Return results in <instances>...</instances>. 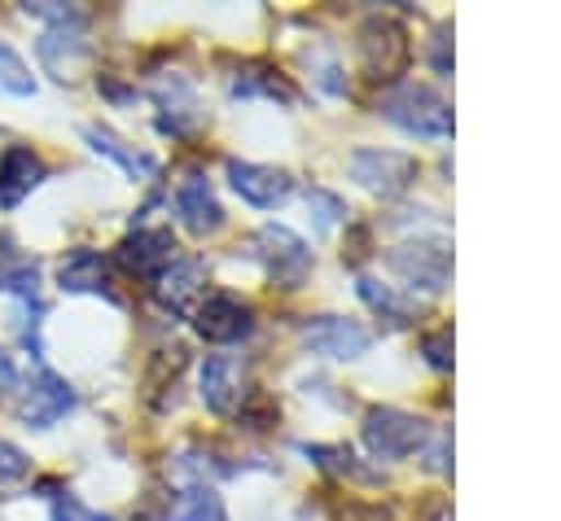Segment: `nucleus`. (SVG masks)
I'll list each match as a JSON object with an SVG mask.
<instances>
[{
  "mask_svg": "<svg viewBox=\"0 0 561 521\" xmlns=\"http://www.w3.org/2000/svg\"><path fill=\"white\" fill-rule=\"evenodd\" d=\"M381 118L403 127L408 136H425V140H443L456 127L451 105L434 88H425V83H394L381 96Z\"/></svg>",
  "mask_w": 561,
  "mask_h": 521,
  "instance_id": "obj_1",
  "label": "nucleus"
},
{
  "mask_svg": "<svg viewBox=\"0 0 561 521\" xmlns=\"http://www.w3.org/2000/svg\"><path fill=\"white\" fill-rule=\"evenodd\" d=\"M359 433L377 460H408L430 442V425L403 407H368Z\"/></svg>",
  "mask_w": 561,
  "mask_h": 521,
  "instance_id": "obj_2",
  "label": "nucleus"
},
{
  "mask_svg": "<svg viewBox=\"0 0 561 521\" xmlns=\"http://www.w3.org/2000/svg\"><path fill=\"white\" fill-rule=\"evenodd\" d=\"M408 53H412V44H408V26L399 18L373 13L359 26V66L368 79H377V83L399 79L408 66Z\"/></svg>",
  "mask_w": 561,
  "mask_h": 521,
  "instance_id": "obj_3",
  "label": "nucleus"
},
{
  "mask_svg": "<svg viewBox=\"0 0 561 521\" xmlns=\"http://www.w3.org/2000/svg\"><path fill=\"white\" fill-rule=\"evenodd\" d=\"M250 250H254V258L263 263V271H267L280 289H298V285L307 280V271H311V250H307V241H302L298 232L280 228V223H263V228L254 232Z\"/></svg>",
  "mask_w": 561,
  "mask_h": 521,
  "instance_id": "obj_4",
  "label": "nucleus"
},
{
  "mask_svg": "<svg viewBox=\"0 0 561 521\" xmlns=\"http://www.w3.org/2000/svg\"><path fill=\"white\" fill-rule=\"evenodd\" d=\"M386 263H390V271L408 289L438 293L451 280V250H447V241H403V245H394L386 254Z\"/></svg>",
  "mask_w": 561,
  "mask_h": 521,
  "instance_id": "obj_5",
  "label": "nucleus"
},
{
  "mask_svg": "<svg viewBox=\"0 0 561 521\" xmlns=\"http://www.w3.org/2000/svg\"><path fill=\"white\" fill-rule=\"evenodd\" d=\"M193 328L210 346H232V341H241V337L254 333V311H250L245 298H237L228 289H215V293H206L193 306Z\"/></svg>",
  "mask_w": 561,
  "mask_h": 521,
  "instance_id": "obj_6",
  "label": "nucleus"
},
{
  "mask_svg": "<svg viewBox=\"0 0 561 521\" xmlns=\"http://www.w3.org/2000/svg\"><path fill=\"white\" fill-rule=\"evenodd\" d=\"M351 175L381 197H399L416 180V158L399 149H355L351 153Z\"/></svg>",
  "mask_w": 561,
  "mask_h": 521,
  "instance_id": "obj_7",
  "label": "nucleus"
},
{
  "mask_svg": "<svg viewBox=\"0 0 561 521\" xmlns=\"http://www.w3.org/2000/svg\"><path fill=\"white\" fill-rule=\"evenodd\" d=\"M298 337L311 355H324V359H359L373 341L368 328L359 320H346V315H311L298 328Z\"/></svg>",
  "mask_w": 561,
  "mask_h": 521,
  "instance_id": "obj_8",
  "label": "nucleus"
},
{
  "mask_svg": "<svg viewBox=\"0 0 561 521\" xmlns=\"http://www.w3.org/2000/svg\"><path fill=\"white\" fill-rule=\"evenodd\" d=\"M75 403H79V398H75L70 381L57 377V372H48V368H39V372L26 381V390H22L18 416H22L31 429H53L61 416L75 412Z\"/></svg>",
  "mask_w": 561,
  "mask_h": 521,
  "instance_id": "obj_9",
  "label": "nucleus"
},
{
  "mask_svg": "<svg viewBox=\"0 0 561 521\" xmlns=\"http://www.w3.org/2000/svg\"><path fill=\"white\" fill-rule=\"evenodd\" d=\"M228 184H232V193H237L241 201H250V206H259V210H276V206L294 193V180H289L285 171L263 166V162H241V158L228 162Z\"/></svg>",
  "mask_w": 561,
  "mask_h": 521,
  "instance_id": "obj_10",
  "label": "nucleus"
},
{
  "mask_svg": "<svg viewBox=\"0 0 561 521\" xmlns=\"http://www.w3.org/2000/svg\"><path fill=\"white\" fill-rule=\"evenodd\" d=\"M48 166L31 144H9L0 153V210H18L39 184H44Z\"/></svg>",
  "mask_w": 561,
  "mask_h": 521,
  "instance_id": "obj_11",
  "label": "nucleus"
},
{
  "mask_svg": "<svg viewBox=\"0 0 561 521\" xmlns=\"http://www.w3.org/2000/svg\"><path fill=\"white\" fill-rule=\"evenodd\" d=\"M83 26H88V13L79 9L75 18H66V22H53L44 35H39V44H35V53H39V61L53 70V79H70V70H75V61L79 57H88V39H83Z\"/></svg>",
  "mask_w": 561,
  "mask_h": 521,
  "instance_id": "obj_12",
  "label": "nucleus"
},
{
  "mask_svg": "<svg viewBox=\"0 0 561 521\" xmlns=\"http://www.w3.org/2000/svg\"><path fill=\"white\" fill-rule=\"evenodd\" d=\"M175 219L193 232V236H210L224 228V206L210 188L206 175H188L180 188H175Z\"/></svg>",
  "mask_w": 561,
  "mask_h": 521,
  "instance_id": "obj_13",
  "label": "nucleus"
},
{
  "mask_svg": "<svg viewBox=\"0 0 561 521\" xmlns=\"http://www.w3.org/2000/svg\"><path fill=\"white\" fill-rule=\"evenodd\" d=\"M57 285L66 293H96V298L118 302V289H114V276H110V258L101 250H75V254H66L61 267H57Z\"/></svg>",
  "mask_w": 561,
  "mask_h": 521,
  "instance_id": "obj_14",
  "label": "nucleus"
},
{
  "mask_svg": "<svg viewBox=\"0 0 561 521\" xmlns=\"http://www.w3.org/2000/svg\"><path fill=\"white\" fill-rule=\"evenodd\" d=\"M79 136L88 140V149H92L96 158H110V162H114L118 171H127L131 180H153V175H158V158H153V153H140V149L127 144L123 136H114L110 127H101V123H83Z\"/></svg>",
  "mask_w": 561,
  "mask_h": 521,
  "instance_id": "obj_15",
  "label": "nucleus"
},
{
  "mask_svg": "<svg viewBox=\"0 0 561 521\" xmlns=\"http://www.w3.org/2000/svg\"><path fill=\"white\" fill-rule=\"evenodd\" d=\"M202 403L215 416H228L245 403V385H241V368L232 355H206L202 363Z\"/></svg>",
  "mask_w": 561,
  "mask_h": 521,
  "instance_id": "obj_16",
  "label": "nucleus"
},
{
  "mask_svg": "<svg viewBox=\"0 0 561 521\" xmlns=\"http://www.w3.org/2000/svg\"><path fill=\"white\" fill-rule=\"evenodd\" d=\"M118 258L136 271V276H158L171 258H175V236L167 228H136L123 245H118Z\"/></svg>",
  "mask_w": 561,
  "mask_h": 521,
  "instance_id": "obj_17",
  "label": "nucleus"
},
{
  "mask_svg": "<svg viewBox=\"0 0 561 521\" xmlns=\"http://www.w3.org/2000/svg\"><path fill=\"white\" fill-rule=\"evenodd\" d=\"M206 285V267L197 263V258H171L158 276H153V293H158V302L167 306V311H188V302L197 298V289Z\"/></svg>",
  "mask_w": 561,
  "mask_h": 521,
  "instance_id": "obj_18",
  "label": "nucleus"
},
{
  "mask_svg": "<svg viewBox=\"0 0 561 521\" xmlns=\"http://www.w3.org/2000/svg\"><path fill=\"white\" fill-rule=\"evenodd\" d=\"M153 101H158V109H162V118H158L162 131H171V136H188V131H193V123H197V101H193L188 79H180V74L162 79V83L153 88Z\"/></svg>",
  "mask_w": 561,
  "mask_h": 521,
  "instance_id": "obj_19",
  "label": "nucleus"
},
{
  "mask_svg": "<svg viewBox=\"0 0 561 521\" xmlns=\"http://www.w3.org/2000/svg\"><path fill=\"white\" fill-rule=\"evenodd\" d=\"M355 293H359V302H364L373 315H381L386 324H412V315H416V298H403L394 285H381V280H373V276H359V280H355Z\"/></svg>",
  "mask_w": 561,
  "mask_h": 521,
  "instance_id": "obj_20",
  "label": "nucleus"
},
{
  "mask_svg": "<svg viewBox=\"0 0 561 521\" xmlns=\"http://www.w3.org/2000/svg\"><path fill=\"white\" fill-rule=\"evenodd\" d=\"M0 293H18L31 302L39 293V263L31 254H0Z\"/></svg>",
  "mask_w": 561,
  "mask_h": 521,
  "instance_id": "obj_21",
  "label": "nucleus"
},
{
  "mask_svg": "<svg viewBox=\"0 0 561 521\" xmlns=\"http://www.w3.org/2000/svg\"><path fill=\"white\" fill-rule=\"evenodd\" d=\"M320 468H333V473H342V477H355V482H381V473H373V468H364L359 460H355V451L351 447H302Z\"/></svg>",
  "mask_w": 561,
  "mask_h": 521,
  "instance_id": "obj_22",
  "label": "nucleus"
},
{
  "mask_svg": "<svg viewBox=\"0 0 561 521\" xmlns=\"http://www.w3.org/2000/svg\"><path fill=\"white\" fill-rule=\"evenodd\" d=\"M35 74L31 66L18 57V48L0 44V96H35Z\"/></svg>",
  "mask_w": 561,
  "mask_h": 521,
  "instance_id": "obj_23",
  "label": "nucleus"
},
{
  "mask_svg": "<svg viewBox=\"0 0 561 521\" xmlns=\"http://www.w3.org/2000/svg\"><path fill=\"white\" fill-rule=\"evenodd\" d=\"M171 521H228V512H224V499L210 486H193L180 499V508L171 512Z\"/></svg>",
  "mask_w": 561,
  "mask_h": 521,
  "instance_id": "obj_24",
  "label": "nucleus"
},
{
  "mask_svg": "<svg viewBox=\"0 0 561 521\" xmlns=\"http://www.w3.org/2000/svg\"><path fill=\"white\" fill-rule=\"evenodd\" d=\"M232 96H272V101H294V88L272 74V70H250L232 79Z\"/></svg>",
  "mask_w": 561,
  "mask_h": 521,
  "instance_id": "obj_25",
  "label": "nucleus"
},
{
  "mask_svg": "<svg viewBox=\"0 0 561 521\" xmlns=\"http://www.w3.org/2000/svg\"><path fill=\"white\" fill-rule=\"evenodd\" d=\"M26 482H31V455H26L18 442L0 438V495L18 490V486H26Z\"/></svg>",
  "mask_w": 561,
  "mask_h": 521,
  "instance_id": "obj_26",
  "label": "nucleus"
},
{
  "mask_svg": "<svg viewBox=\"0 0 561 521\" xmlns=\"http://www.w3.org/2000/svg\"><path fill=\"white\" fill-rule=\"evenodd\" d=\"M48 521H110L105 512H96V508H88L83 499H75V495H57L53 499V508H48Z\"/></svg>",
  "mask_w": 561,
  "mask_h": 521,
  "instance_id": "obj_27",
  "label": "nucleus"
},
{
  "mask_svg": "<svg viewBox=\"0 0 561 521\" xmlns=\"http://www.w3.org/2000/svg\"><path fill=\"white\" fill-rule=\"evenodd\" d=\"M416 346H421L425 363H434V368H451V328H447V324H438L434 333H425Z\"/></svg>",
  "mask_w": 561,
  "mask_h": 521,
  "instance_id": "obj_28",
  "label": "nucleus"
},
{
  "mask_svg": "<svg viewBox=\"0 0 561 521\" xmlns=\"http://www.w3.org/2000/svg\"><path fill=\"white\" fill-rule=\"evenodd\" d=\"M425 451V464L434 468V473H447L451 468V433L443 429V433H430V442L421 447Z\"/></svg>",
  "mask_w": 561,
  "mask_h": 521,
  "instance_id": "obj_29",
  "label": "nucleus"
},
{
  "mask_svg": "<svg viewBox=\"0 0 561 521\" xmlns=\"http://www.w3.org/2000/svg\"><path fill=\"white\" fill-rule=\"evenodd\" d=\"M307 201H316V206H320V228H329L333 219H346L342 197H333V193H324V188H311V193H307Z\"/></svg>",
  "mask_w": 561,
  "mask_h": 521,
  "instance_id": "obj_30",
  "label": "nucleus"
},
{
  "mask_svg": "<svg viewBox=\"0 0 561 521\" xmlns=\"http://www.w3.org/2000/svg\"><path fill=\"white\" fill-rule=\"evenodd\" d=\"M430 66H434L438 79H451V39H447V31L434 35V44H430Z\"/></svg>",
  "mask_w": 561,
  "mask_h": 521,
  "instance_id": "obj_31",
  "label": "nucleus"
},
{
  "mask_svg": "<svg viewBox=\"0 0 561 521\" xmlns=\"http://www.w3.org/2000/svg\"><path fill=\"white\" fill-rule=\"evenodd\" d=\"M9 390H18V368H13V359L0 350V394H9Z\"/></svg>",
  "mask_w": 561,
  "mask_h": 521,
  "instance_id": "obj_32",
  "label": "nucleus"
}]
</instances>
